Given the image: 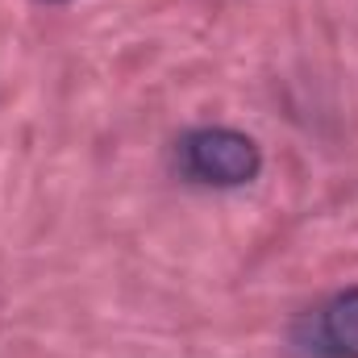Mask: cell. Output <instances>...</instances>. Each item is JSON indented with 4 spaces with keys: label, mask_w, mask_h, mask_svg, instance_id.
I'll return each instance as SVG.
<instances>
[{
    "label": "cell",
    "mask_w": 358,
    "mask_h": 358,
    "mask_svg": "<svg viewBox=\"0 0 358 358\" xmlns=\"http://www.w3.org/2000/svg\"><path fill=\"white\" fill-rule=\"evenodd\" d=\"M183 176L208 187H242L263 171V150L250 134L229 125H200L179 142Z\"/></svg>",
    "instance_id": "obj_1"
},
{
    "label": "cell",
    "mask_w": 358,
    "mask_h": 358,
    "mask_svg": "<svg viewBox=\"0 0 358 358\" xmlns=\"http://www.w3.org/2000/svg\"><path fill=\"white\" fill-rule=\"evenodd\" d=\"M308 350L317 358H358V287L329 296L313 313Z\"/></svg>",
    "instance_id": "obj_2"
}]
</instances>
